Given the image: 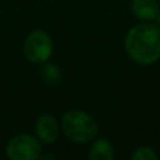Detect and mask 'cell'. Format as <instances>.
<instances>
[{"instance_id": "cell-10", "label": "cell", "mask_w": 160, "mask_h": 160, "mask_svg": "<svg viewBox=\"0 0 160 160\" xmlns=\"http://www.w3.org/2000/svg\"><path fill=\"white\" fill-rule=\"evenodd\" d=\"M38 159H42V160H45V159H55V156H53V155H42V153H41V156H39Z\"/></svg>"}, {"instance_id": "cell-9", "label": "cell", "mask_w": 160, "mask_h": 160, "mask_svg": "<svg viewBox=\"0 0 160 160\" xmlns=\"http://www.w3.org/2000/svg\"><path fill=\"white\" fill-rule=\"evenodd\" d=\"M159 155L150 146H139L131 155V160H158Z\"/></svg>"}, {"instance_id": "cell-2", "label": "cell", "mask_w": 160, "mask_h": 160, "mask_svg": "<svg viewBox=\"0 0 160 160\" xmlns=\"http://www.w3.org/2000/svg\"><path fill=\"white\" fill-rule=\"evenodd\" d=\"M61 129L70 142L84 145L91 142L98 133L96 119L83 110H69L62 115Z\"/></svg>"}, {"instance_id": "cell-5", "label": "cell", "mask_w": 160, "mask_h": 160, "mask_svg": "<svg viewBox=\"0 0 160 160\" xmlns=\"http://www.w3.org/2000/svg\"><path fill=\"white\" fill-rule=\"evenodd\" d=\"M35 136L44 145H52L58 141L61 132V122L52 114H41L37 117L34 125Z\"/></svg>"}, {"instance_id": "cell-3", "label": "cell", "mask_w": 160, "mask_h": 160, "mask_svg": "<svg viewBox=\"0 0 160 160\" xmlns=\"http://www.w3.org/2000/svg\"><path fill=\"white\" fill-rule=\"evenodd\" d=\"M22 52L30 62L42 65L51 59L53 53V41L44 30H34L25 37Z\"/></svg>"}, {"instance_id": "cell-7", "label": "cell", "mask_w": 160, "mask_h": 160, "mask_svg": "<svg viewBox=\"0 0 160 160\" xmlns=\"http://www.w3.org/2000/svg\"><path fill=\"white\" fill-rule=\"evenodd\" d=\"M87 156L91 160H111L114 159V146L107 138H94Z\"/></svg>"}, {"instance_id": "cell-6", "label": "cell", "mask_w": 160, "mask_h": 160, "mask_svg": "<svg viewBox=\"0 0 160 160\" xmlns=\"http://www.w3.org/2000/svg\"><path fill=\"white\" fill-rule=\"evenodd\" d=\"M160 3L158 0H131L133 16L142 21H155L159 13Z\"/></svg>"}, {"instance_id": "cell-4", "label": "cell", "mask_w": 160, "mask_h": 160, "mask_svg": "<svg viewBox=\"0 0 160 160\" xmlns=\"http://www.w3.org/2000/svg\"><path fill=\"white\" fill-rule=\"evenodd\" d=\"M41 153L42 145L39 139L30 133H17L6 145V155L11 160H35Z\"/></svg>"}, {"instance_id": "cell-8", "label": "cell", "mask_w": 160, "mask_h": 160, "mask_svg": "<svg viewBox=\"0 0 160 160\" xmlns=\"http://www.w3.org/2000/svg\"><path fill=\"white\" fill-rule=\"evenodd\" d=\"M39 75L48 86H58L62 82V72L55 63H49V62L42 63Z\"/></svg>"}, {"instance_id": "cell-11", "label": "cell", "mask_w": 160, "mask_h": 160, "mask_svg": "<svg viewBox=\"0 0 160 160\" xmlns=\"http://www.w3.org/2000/svg\"><path fill=\"white\" fill-rule=\"evenodd\" d=\"M155 21H156V25L160 28V7H159V13H158V17H156Z\"/></svg>"}, {"instance_id": "cell-1", "label": "cell", "mask_w": 160, "mask_h": 160, "mask_svg": "<svg viewBox=\"0 0 160 160\" xmlns=\"http://www.w3.org/2000/svg\"><path fill=\"white\" fill-rule=\"evenodd\" d=\"M124 47L135 63L142 66L156 63L160 59V28L150 21L135 25L128 31Z\"/></svg>"}]
</instances>
